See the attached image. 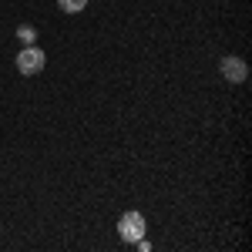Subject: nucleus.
I'll return each instance as SVG.
<instances>
[{
    "label": "nucleus",
    "mask_w": 252,
    "mask_h": 252,
    "mask_svg": "<svg viewBox=\"0 0 252 252\" xmlns=\"http://www.w3.org/2000/svg\"><path fill=\"white\" fill-rule=\"evenodd\" d=\"M145 232H148V225H145V215L141 212H125L118 219V235H121L125 242L135 246L138 239H145Z\"/></svg>",
    "instance_id": "obj_1"
},
{
    "label": "nucleus",
    "mask_w": 252,
    "mask_h": 252,
    "mask_svg": "<svg viewBox=\"0 0 252 252\" xmlns=\"http://www.w3.org/2000/svg\"><path fill=\"white\" fill-rule=\"evenodd\" d=\"M44 64H47L44 51H40L37 44H31V47H24V51L17 54V74L34 78V74H40V71H44Z\"/></svg>",
    "instance_id": "obj_2"
},
{
    "label": "nucleus",
    "mask_w": 252,
    "mask_h": 252,
    "mask_svg": "<svg viewBox=\"0 0 252 252\" xmlns=\"http://www.w3.org/2000/svg\"><path fill=\"white\" fill-rule=\"evenodd\" d=\"M219 71H222V78L229 81V84H242V81L249 78V64L239 58V54H229V58H222Z\"/></svg>",
    "instance_id": "obj_3"
},
{
    "label": "nucleus",
    "mask_w": 252,
    "mask_h": 252,
    "mask_svg": "<svg viewBox=\"0 0 252 252\" xmlns=\"http://www.w3.org/2000/svg\"><path fill=\"white\" fill-rule=\"evenodd\" d=\"M17 40L24 44V47H31V44H37V31H34L31 24H20L17 27Z\"/></svg>",
    "instance_id": "obj_4"
},
{
    "label": "nucleus",
    "mask_w": 252,
    "mask_h": 252,
    "mask_svg": "<svg viewBox=\"0 0 252 252\" xmlns=\"http://www.w3.org/2000/svg\"><path fill=\"white\" fill-rule=\"evenodd\" d=\"M58 7L64 14H81V10L88 7V0H58Z\"/></svg>",
    "instance_id": "obj_5"
}]
</instances>
